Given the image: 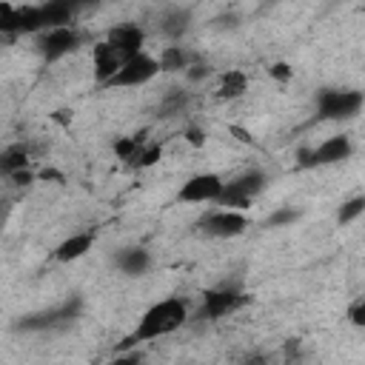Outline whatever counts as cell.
Masks as SVG:
<instances>
[{
    "instance_id": "obj_30",
    "label": "cell",
    "mask_w": 365,
    "mask_h": 365,
    "mask_svg": "<svg viewBox=\"0 0 365 365\" xmlns=\"http://www.w3.org/2000/svg\"><path fill=\"white\" fill-rule=\"evenodd\" d=\"M51 120H54V123H63V125L71 123V108H60V111H54Z\"/></svg>"
},
{
    "instance_id": "obj_26",
    "label": "cell",
    "mask_w": 365,
    "mask_h": 365,
    "mask_svg": "<svg viewBox=\"0 0 365 365\" xmlns=\"http://www.w3.org/2000/svg\"><path fill=\"white\" fill-rule=\"evenodd\" d=\"M208 74H211V66H208V63H200V60L185 68V80H191V83H200V80H205Z\"/></svg>"
},
{
    "instance_id": "obj_15",
    "label": "cell",
    "mask_w": 365,
    "mask_h": 365,
    "mask_svg": "<svg viewBox=\"0 0 365 365\" xmlns=\"http://www.w3.org/2000/svg\"><path fill=\"white\" fill-rule=\"evenodd\" d=\"M188 29H191V11H188V9L174 6V9L163 11V17H160V31H163L165 40L177 43V40H182V37L188 34Z\"/></svg>"
},
{
    "instance_id": "obj_21",
    "label": "cell",
    "mask_w": 365,
    "mask_h": 365,
    "mask_svg": "<svg viewBox=\"0 0 365 365\" xmlns=\"http://www.w3.org/2000/svg\"><path fill=\"white\" fill-rule=\"evenodd\" d=\"M185 103H188V94H185L182 88H174V91L160 103V111H163V117H171V114H180V111L185 108Z\"/></svg>"
},
{
    "instance_id": "obj_12",
    "label": "cell",
    "mask_w": 365,
    "mask_h": 365,
    "mask_svg": "<svg viewBox=\"0 0 365 365\" xmlns=\"http://www.w3.org/2000/svg\"><path fill=\"white\" fill-rule=\"evenodd\" d=\"M123 63H125L123 54H120L108 40H100V43L91 46V71H94V80H97L100 86H106V83L120 71Z\"/></svg>"
},
{
    "instance_id": "obj_20",
    "label": "cell",
    "mask_w": 365,
    "mask_h": 365,
    "mask_svg": "<svg viewBox=\"0 0 365 365\" xmlns=\"http://www.w3.org/2000/svg\"><path fill=\"white\" fill-rule=\"evenodd\" d=\"M160 157H163V145L148 140V143H143V148H140V154H137V160H134L131 168H151Z\"/></svg>"
},
{
    "instance_id": "obj_17",
    "label": "cell",
    "mask_w": 365,
    "mask_h": 365,
    "mask_svg": "<svg viewBox=\"0 0 365 365\" xmlns=\"http://www.w3.org/2000/svg\"><path fill=\"white\" fill-rule=\"evenodd\" d=\"M245 91H248V74L242 68H228V71L220 74V80H217V100L231 103V100H240Z\"/></svg>"
},
{
    "instance_id": "obj_13",
    "label": "cell",
    "mask_w": 365,
    "mask_h": 365,
    "mask_svg": "<svg viewBox=\"0 0 365 365\" xmlns=\"http://www.w3.org/2000/svg\"><path fill=\"white\" fill-rule=\"evenodd\" d=\"M114 268L125 277H143L151 268V251L143 245H125L114 254Z\"/></svg>"
},
{
    "instance_id": "obj_25",
    "label": "cell",
    "mask_w": 365,
    "mask_h": 365,
    "mask_svg": "<svg viewBox=\"0 0 365 365\" xmlns=\"http://www.w3.org/2000/svg\"><path fill=\"white\" fill-rule=\"evenodd\" d=\"M182 140H185L188 145H194V148H202V145H205V131H202L197 123H191V125L182 128Z\"/></svg>"
},
{
    "instance_id": "obj_5",
    "label": "cell",
    "mask_w": 365,
    "mask_h": 365,
    "mask_svg": "<svg viewBox=\"0 0 365 365\" xmlns=\"http://www.w3.org/2000/svg\"><path fill=\"white\" fill-rule=\"evenodd\" d=\"M160 60L157 54H148V51H140L134 57H128L120 71L103 86V88H140V86H148L157 74H160Z\"/></svg>"
},
{
    "instance_id": "obj_19",
    "label": "cell",
    "mask_w": 365,
    "mask_h": 365,
    "mask_svg": "<svg viewBox=\"0 0 365 365\" xmlns=\"http://www.w3.org/2000/svg\"><path fill=\"white\" fill-rule=\"evenodd\" d=\"M365 214V194H354L348 197L339 208H336V222L339 225H351L354 220H359Z\"/></svg>"
},
{
    "instance_id": "obj_3",
    "label": "cell",
    "mask_w": 365,
    "mask_h": 365,
    "mask_svg": "<svg viewBox=\"0 0 365 365\" xmlns=\"http://www.w3.org/2000/svg\"><path fill=\"white\" fill-rule=\"evenodd\" d=\"M265 185H268V177H265L259 168H248V171L237 174L234 180H228V182L222 185V194H220V200H217L214 205L245 211V208H251V202L265 191Z\"/></svg>"
},
{
    "instance_id": "obj_27",
    "label": "cell",
    "mask_w": 365,
    "mask_h": 365,
    "mask_svg": "<svg viewBox=\"0 0 365 365\" xmlns=\"http://www.w3.org/2000/svg\"><path fill=\"white\" fill-rule=\"evenodd\" d=\"M6 180H9L11 185H17V188H26V185H31V182H34V171H31V168H20V171L9 174Z\"/></svg>"
},
{
    "instance_id": "obj_16",
    "label": "cell",
    "mask_w": 365,
    "mask_h": 365,
    "mask_svg": "<svg viewBox=\"0 0 365 365\" xmlns=\"http://www.w3.org/2000/svg\"><path fill=\"white\" fill-rule=\"evenodd\" d=\"M157 60H160V68H163V71H168V74L182 71V74H185V68H188L191 63H197V54L188 51V48L180 46V43H168V46L160 48Z\"/></svg>"
},
{
    "instance_id": "obj_11",
    "label": "cell",
    "mask_w": 365,
    "mask_h": 365,
    "mask_svg": "<svg viewBox=\"0 0 365 365\" xmlns=\"http://www.w3.org/2000/svg\"><path fill=\"white\" fill-rule=\"evenodd\" d=\"M106 40L123 54V60L145 51V31L137 26V23H117L114 29H108Z\"/></svg>"
},
{
    "instance_id": "obj_1",
    "label": "cell",
    "mask_w": 365,
    "mask_h": 365,
    "mask_svg": "<svg viewBox=\"0 0 365 365\" xmlns=\"http://www.w3.org/2000/svg\"><path fill=\"white\" fill-rule=\"evenodd\" d=\"M185 322H188V302L180 299V297H165V299L148 305V308L140 314L134 331L123 339V348H137V345H143V342L171 336V334L180 331Z\"/></svg>"
},
{
    "instance_id": "obj_9",
    "label": "cell",
    "mask_w": 365,
    "mask_h": 365,
    "mask_svg": "<svg viewBox=\"0 0 365 365\" xmlns=\"http://www.w3.org/2000/svg\"><path fill=\"white\" fill-rule=\"evenodd\" d=\"M222 185L225 180L214 171H200V174H191L180 191H177V200L180 202H194V205H205V202H217L220 194H222Z\"/></svg>"
},
{
    "instance_id": "obj_4",
    "label": "cell",
    "mask_w": 365,
    "mask_h": 365,
    "mask_svg": "<svg viewBox=\"0 0 365 365\" xmlns=\"http://www.w3.org/2000/svg\"><path fill=\"white\" fill-rule=\"evenodd\" d=\"M251 302V297L237 288V285H217V288H205L202 299H200V317L202 319H222L228 314H237L240 308H245Z\"/></svg>"
},
{
    "instance_id": "obj_31",
    "label": "cell",
    "mask_w": 365,
    "mask_h": 365,
    "mask_svg": "<svg viewBox=\"0 0 365 365\" xmlns=\"http://www.w3.org/2000/svg\"><path fill=\"white\" fill-rule=\"evenodd\" d=\"M66 3H68V6H71V9L77 11V14H80L83 9H88V6H94L97 0H66Z\"/></svg>"
},
{
    "instance_id": "obj_28",
    "label": "cell",
    "mask_w": 365,
    "mask_h": 365,
    "mask_svg": "<svg viewBox=\"0 0 365 365\" xmlns=\"http://www.w3.org/2000/svg\"><path fill=\"white\" fill-rule=\"evenodd\" d=\"M228 131H231V134L237 137V143H242V145H254V143H257V140H254V134H251L248 128L237 125V123H231V125H228Z\"/></svg>"
},
{
    "instance_id": "obj_18",
    "label": "cell",
    "mask_w": 365,
    "mask_h": 365,
    "mask_svg": "<svg viewBox=\"0 0 365 365\" xmlns=\"http://www.w3.org/2000/svg\"><path fill=\"white\" fill-rule=\"evenodd\" d=\"M29 160H31V154H29V148H26L23 143L6 145L3 154H0V171H3V177L14 174V171H20V168H29Z\"/></svg>"
},
{
    "instance_id": "obj_29",
    "label": "cell",
    "mask_w": 365,
    "mask_h": 365,
    "mask_svg": "<svg viewBox=\"0 0 365 365\" xmlns=\"http://www.w3.org/2000/svg\"><path fill=\"white\" fill-rule=\"evenodd\" d=\"M40 180H46V182H48V180H51V182H66V177H63L60 171H54V168H43V171H40Z\"/></svg>"
},
{
    "instance_id": "obj_8",
    "label": "cell",
    "mask_w": 365,
    "mask_h": 365,
    "mask_svg": "<svg viewBox=\"0 0 365 365\" xmlns=\"http://www.w3.org/2000/svg\"><path fill=\"white\" fill-rule=\"evenodd\" d=\"M248 225H251V220H248L245 211H240V208H222V205L211 208L200 220V231L205 237H214V240H234V237L245 234Z\"/></svg>"
},
{
    "instance_id": "obj_22",
    "label": "cell",
    "mask_w": 365,
    "mask_h": 365,
    "mask_svg": "<svg viewBox=\"0 0 365 365\" xmlns=\"http://www.w3.org/2000/svg\"><path fill=\"white\" fill-rule=\"evenodd\" d=\"M297 220H299V211L291 208V205H282V208H277V211L268 217V228H288V225H294Z\"/></svg>"
},
{
    "instance_id": "obj_10",
    "label": "cell",
    "mask_w": 365,
    "mask_h": 365,
    "mask_svg": "<svg viewBox=\"0 0 365 365\" xmlns=\"http://www.w3.org/2000/svg\"><path fill=\"white\" fill-rule=\"evenodd\" d=\"M80 311V299L74 297L71 302H63L57 308H48V311H40V314H29V317H20L17 322V331H48V328H60V325H68L74 319V314Z\"/></svg>"
},
{
    "instance_id": "obj_2",
    "label": "cell",
    "mask_w": 365,
    "mask_h": 365,
    "mask_svg": "<svg viewBox=\"0 0 365 365\" xmlns=\"http://www.w3.org/2000/svg\"><path fill=\"white\" fill-rule=\"evenodd\" d=\"M365 106V94L356 88H319L317 91V117L328 123L354 120Z\"/></svg>"
},
{
    "instance_id": "obj_7",
    "label": "cell",
    "mask_w": 365,
    "mask_h": 365,
    "mask_svg": "<svg viewBox=\"0 0 365 365\" xmlns=\"http://www.w3.org/2000/svg\"><path fill=\"white\" fill-rule=\"evenodd\" d=\"M37 37V51L46 63H57L68 54H74L83 43V34L77 26H54V29H46Z\"/></svg>"
},
{
    "instance_id": "obj_24",
    "label": "cell",
    "mask_w": 365,
    "mask_h": 365,
    "mask_svg": "<svg viewBox=\"0 0 365 365\" xmlns=\"http://www.w3.org/2000/svg\"><path fill=\"white\" fill-rule=\"evenodd\" d=\"M345 317H348V322H351L354 328H365V297H356V299L348 305Z\"/></svg>"
},
{
    "instance_id": "obj_6",
    "label": "cell",
    "mask_w": 365,
    "mask_h": 365,
    "mask_svg": "<svg viewBox=\"0 0 365 365\" xmlns=\"http://www.w3.org/2000/svg\"><path fill=\"white\" fill-rule=\"evenodd\" d=\"M354 157V143L348 134H334L328 140H322L314 148H299L297 163L302 168H319V165H339L345 160Z\"/></svg>"
},
{
    "instance_id": "obj_23",
    "label": "cell",
    "mask_w": 365,
    "mask_h": 365,
    "mask_svg": "<svg viewBox=\"0 0 365 365\" xmlns=\"http://www.w3.org/2000/svg\"><path fill=\"white\" fill-rule=\"evenodd\" d=\"M268 77L274 80V83H291L294 80V68H291V63H285V60H274L271 66H268Z\"/></svg>"
},
{
    "instance_id": "obj_14",
    "label": "cell",
    "mask_w": 365,
    "mask_h": 365,
    "mask_svg": "<svg viewBox=\"0 0 365 365\" xmlns=\"http://www.w3.org/2000/svg\"><path fill=\"white\" fill-rule=\"evenodd\" d=\"M94 245V234L91 231H74L68 234L57 248H54V259L57 262H74L80 257H86Z\"/></svg>"
}]
</instances>
